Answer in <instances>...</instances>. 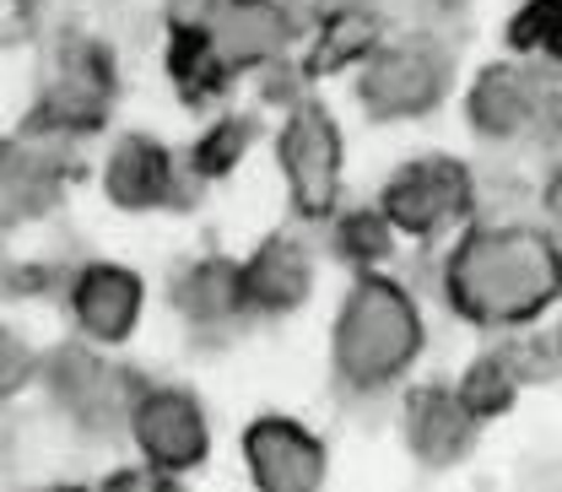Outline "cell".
<instances>
[{
  "instance_id": "14",
  "label": "cell",
  "mask_w": 562,
  "mask_h": 492,
  "mask_svg": "<svg viewBox=\"0 0 562 492\" xmlns=\"http://www.w3.org/2000/svg\"><path fill=\"white\" fill-rule=\"evenodd\" d=\"M238 271H244L249 314H292L314 292V255L292 233H271L249 260H238Z\"/></svg>"
},
{
  "instance_id": "15",
  "label": "cell",
  "mask_w": 562,
  "mask_h": 492,
  "mask_svg": "<svg viewBox=\"0 0 562 492\" xmlns=\"http://www.w3.org/2000/svg\"><path fill=\"white\" fill-rule=\"evenodd\" d=\"M547 103H552L547 81L525 66H487L476 76V87H471V120H476L482 136H497V141L536 131Z\"/></svg>"
},
{
  "instance_id": "17",
  "label": "cell",
  "mask_w": 562,
  "mask_h": 492,
  "mask_svg": "<svg viewBox=\"0 0 562 492\" xmlns=\"http://www.w3.org/2000/svg\"><path fill=\"white\" fill-rule=\"evenodd\" d=\"M173 309L195 331H227L233 320H244L249 303H244V271H238V260H227V255L190 260L173 277Z\"/></svg>"
},
{
  "instance_id": "22",
  "label": "cell",
  "mask_w": 562,
  "mask_h": 492,
  "mask_svg": "<svg viewBox=\"0 0 562 492\" xmlns=\"http://www.w3.org/2000/svg\"><path fill=\"white\" fill-rule=\"evenodd\" d=\"M558 22H562V0H525V11L508 22V38H514L519 55H541L552 44Z\"/></svg>"
},
{
  "instance_id": "11",
  "label": "cell",
  "mask_w": 562,
  "mask_h": 492,
  "mask_svg": "<svg viewBox=\"0 0 562 492\" xmlns=\"http://www.w3.org/2000/svg\"><path fill=\"white\" fill-rule=\"evenodd\" d=\"M201 33H206L211 55L233 76V70L271 66L292 44V16L281 0H211Z\"/></svg>"
},
{
  "instance_id": "5",
  "label": "cell",
  "mask_w": 562,
  "mask_h": 492,
  "mask_svg": "<svg viewBox=\"0 0 562 492\" xmlns=\"http://www.w3.org/2000/svg\"><path fill=\"white\" fill-rule=\"evenodd\" d=\"M114 109V60L92 38H60L49 70H44V98H38V131L49 136H87L109 120Z\"/></svg>"
},
{
  "instance_id": "26",
  "label": "cell",
  "mask_w": 562,
  "mask_h": 492,
  "mask_svg": "<svg viewBox=\"0 0 562 492\" xmlns=\"http://www.w3.org/2000/svg\"><path fill=\"white\" fill-rule=\"evenodd\" d=\"M547 55H552V60L562 66V22H558V33H552V44H547Z\"/></svg>"
},
{
  "instance_id": "13",
  "label": "cell",
  "mask_w": 562,
  "mask_h": 492,
  "mask_svg": "<svg viewBox=\"0 0 562 492\" xmlns=\"http://www.w3.org/2000/svg\"><path fill=\"white\" fill-rule=\"evenodd\" d=\"M103 195L114 201L120 211H157V206H173L179 195V163L162 141L140 136H120L103 157Z\"/></svg>"
},
{
  "instance_id": "19",
  "label": "cell",
  "mask_w": 562,
  "mask_h": 492,
  "mask_svg": "<svg viewBox=\"0 0 562 492\" xmlns=\"http://www.w3.org/2000/svg\"><path fill=\"white\" fill-rule=\"evenodd\" d=\"M249 141H255V120H238V114H227V120H216L206 136L195 141L190 163H195V174L222 179L227 168H238V157L249 152Z\"/></svg>"
},
{
  "instance_id": "2",
  "label": "cell",
  "mask_w": 562,
  "mask_h": 492,
  "mask_svg": "<svg viewBox=\"0 0 562 492\" xmlns=\"http://www.w3.org/2000/svg\"><path fill=\"white\" fill-rule=\"evenodd\" d=\"M422 351L417 303L384 277H362L347 292V309L336 320V373L351 390H379L401 379Z\"/></svg>"
},
{
  "instance_id": "16",
  "label": "cell",
  "mask_w": 562,
  "mask_h": 492,
  "mask_svg": "<svg viewBox=\"0 0 562 492\" xmlns=\"http://www.w3.org/2000/svg\"><path fill=\"white\" fill-rule=\"evenodd\" d=\"M471 438H476V417H471V406L454 390L422 384L417 395L406 401V444H412L417 460H427V466H454L471 449Z\"/></svg>"
},
{
  "instance_id": "1",
  "label": "cell",
  "mask_w": 562,
  "mask_h": 492,
  "mask_svg": "<svg viewBox=\"0 0 562 492\" xmlns=\"http://www.w3.org/2000/svg\"><path fill=\"white\" fill-rule=\"evenodd\" d=\"M443 287L476 325H525L562 292L558 238L541 227H476L449 255Z\"/></svg>"
},
{
  "instance_id": "23",
  "label": "cell",
  "mask_w": 562,
  "mask_h": 492,
  "mask_svg": "<svg viewBox=\"0 0 562 492\" xmlns=\"http://www.w3.org/2000/svg\"><path fill=\"white\" fill-rule=\"evenodd\" d=\"M33 379H38V351L27 347L11 325H0V406L16 401Z\"/></svg>"
},
{
  "instance_id": "25",
  "label": "cell",
  "mask_w": 562,
  "mask_h": 492,
  "mask_svg": "<svg viewBox=\"0 0 562 492\" xmlns=\"http://www.w3.org/2000/svg\"><path fill=\"white\" fill-rule=\"evenodd\" d=\"M547 206H552V216H558V222H562V174H558V179H552V190H547Z\"/></svg>"
},
{
  "instance_id": "6",
  "label": "cell",
  "mask_w": 562,
  "mask_h": 492,
  "mask_svg": "<svg viewBox=\"0 0 562 492\" xmlns=\"http://www.w3.org/2000/svg\"><path fill=\"white\" fill-rule=\"evenodd\" d=\"M277 163L297 216L325 222L341 195V131L319 103H292L277 136Z\"/></svg>"
},
{
  "instance_id": "21",
  "label": "cell",
  "mask_w": 562,
  "mask_h": 492,
  "mask_svg": "<svg viewBox=\"0 0 562 492\" xmlns=\"http://www.w3.org/2000/svg\"><path fill=\"white\" fill-rule=\"evenodd\" d=\"M390 222L384 211H351V216H336V249L347 260H384L390 255Z\"/></svg>"
},
{
  "instance_id": "3",
  "label": "cell",
  "mask_w": 562,
  "mask_h": 492,
  "mask_svg": "<svg viewBox=\"0 0 562 492\" xmlns=\"http://www.w3.org/2000/svg\"><path fill=\"white\" fill-rule=\"evenodd\" d=\"M55 412H66L76 427L87 433H109L125 427L131 401H136V379L109 362L103 347H55L49 357H38V379H33Z\"/></svg>"
},
{
  "instance_id": "18",
  "label": "cell",
  "mask_w": 562,
  "mask_h": 492,
  "mask_svg": "<svg viewBox=\"0 0 562 492\" xmlns=\"http://www.w3.org/2000/svg\"><path fill=\"white\" fill-rule=\"evenodd\" d=\"M368 49H373V16L347 5V11H330V16H325L314 66L336 70V66H347V60H368Z\"/></svg>"
},
{
  "instance_id": "27",
  "label": "cell",
  "mask_w": 562,
  "mask_h": 492,
  "mask_svg": "<svg viewBox=\"0 0 562 492\" xmlns=\"http://www.w3.org/2000/svg\"><path fill=\"white\" fill-rule=\"evenodd\" d=\"M38 492H87V488H38Z\"/></svg>"
},
{
  "instance_id": "4",
  "label": "cell",
  "mask_w": 562,
  "mask_h": 492,
  "mask_svg": "<svg viewBox=\"0 0 562 492\" xmlns=\"http://www.w3.org/2000/svg\"><path fill=\"white\" fill-rule=\"evenodd\" d=\"M125 433L136 444L140 466L168 471V477L195 471L211 455L206 406L184 384H140L136 401H131V417H125Z\"/></svg>"
},
{
  "instance_id": "24",
  "label": "cell",
  "mask_w": 562,
  "mask_h": 492,
  "mask_svg": "<svg viewBox=\"0 0 562 492\" xmlns=\"http://www.w3.org/2000/svg\"><path fill=\"white\" fill-rule=\"evenodd\" d=\"M103 492H184V488H179V477L140 466V471H120V477H109V488Z\"/></svg>"
},
{
  "instance_id": "12",
  "label": "cell",
  "mask_w": 562,
  "mask_h": 492,
  "mask_svg": "<svg viewBox=\"0 0 562 492\" xmlns=\"http://www.w3.org/2000/svg\"><path fill=\"white\" fill-rule=\"evenodd\" d=\"M49 131H33V136L0 141V227H16V222H33L55 206L60 195V152H55Z\"/></svg>"
},
{
  "instance_id": "20",
  "label": "cell",
  "mask_w": 562,
  "mask_h": 492,
  "mask_svg": "<svg viewBox=\"0 0 562 492\" xmlns=\"http://www.w3.org/2000/svg\"><path fill=\"white\" fill-rule=\"evenodd\" d=\"M465 406H471V417H497L508 401H514V368L503 362V357H482L471 373H465V384L454 390Z\"/></svg>"
},
{
  "instance_id": "8",
  "label": "cell",
  "mask_w": 562,
  "mask_h": 492,
  "mask_svg": "<svg viewBox=\"0 0 562 492\" xmlns=\"http://www.w3.org/2000/svg\"><path fill=\"white\" fill-rule=\"evenodd\" d=\"M471 201H476V190H471L465 163H454V157H417V163H406V168L384 185V206L379 211H384V222H390L395 233L432 238V233L465 222V216H471Z\"/></svg>"
},
{
  "instance_id": "10",
  "label": "cell",
  "mask_w": 562,
  "mask_h": 492,
  "mask_svg": "<svg viewBox=\"0 0 562 492\" xmlns=\"http://www.w3.org/2000/svg\"><path fill=\"white\" fill-rule=\"evenodd\" d=\"M70 320L76 331L92 342V347H120L131 342L140 325V309H146V287H140L136 271L125 266H109V260H92L81 266L66 287Z\"/></svg>"
},
{
  "instance_id": "9",
  "label": "cell",
  "mask_w": 562,
  "mask_h": 492,
  "mask_svg": "<svg viewBox=\"0 0 562 492\" xmlns=\"http://www.w3.org/2000/svg\"><path fill=\"white\" fill-rule=\"evenodd\" d=\"M244 466L260 492H319L330 455L292 417H255L244 427Z\"/></svg>"
},
{
  "instance_id": "7",
  "label": "cell",
  "mask_w": 562,
  "mask_h": 492,
  "mask_svg": "<svg viewBox=\"0 0 562 492\" xmlns=\"http://www.w3.org/2000/svg\"><path fill=\"white\" fill-rule=\"evenodd\" d=\"M449 60L432 38H401V44H373L362 60L357 98L373 120H417L443 98Z\"/></svg>"
}]
</instances>
